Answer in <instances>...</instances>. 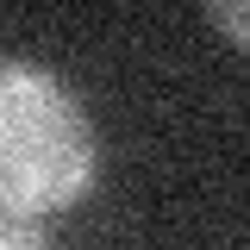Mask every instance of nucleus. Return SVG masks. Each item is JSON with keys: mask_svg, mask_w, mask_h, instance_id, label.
<instances>
[{"mask_svg": "<svg viewBox=\"0 0 250 250\" xmlns=\"http://www.w3.org/2000/svg\"><path fill=\"white\" fill-rule=\"evenodd\" d=\"M94 182V125L57 75L0 57V219H38L75 207Z\"/></svg>", "mask_w": 250, "mask_h": 250, "instance_id": "f257e3e1", "label": "nucleus"}, {"mask_svg": "<svg viewBox=\"0 0 250 250\" xmlns=\"http://www.w3.org/2000/svg\"><path fill=\"white\" fill-rule=\"evenodd\" d=\"M0 250H38V225H19V219H0Z\"/></svg>", "mask_w": 250, "mask_h": 250, "instance_id": "7ed1b4c3", "label": "nucleus"}, {"mask_svg": "<svg viewBox=\"0 0 250 250\" xmlns=\"http://www.w3.org/2000/svg\"><path fill=\"white\" fill-rule=\"evenodd\" d=\"M213 25L250 50V6H244V0H219V6H213Z\"/></svg>", "mask_w": 250, "mask_h": 250, "instance_id": "f03ea898", "label": "nucleus"}]
</instances>
